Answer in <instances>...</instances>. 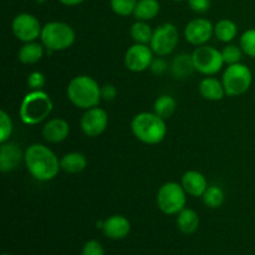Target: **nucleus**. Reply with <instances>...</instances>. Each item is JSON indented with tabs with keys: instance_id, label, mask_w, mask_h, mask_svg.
Returning a JSON list of instances; mask_svg holds the SVG:
<instances>
[{
	"instance_id": "1",
	"label": "nucleus",
	"mask_w": 255,
	"mask_h": 255,
	"mask_svg": "<svg viewBox=\"0 0 255 255\" xmlns=\"http://www.w3.org/2000/svg\"><path fill=\"white\" fill-rule=\"evenodd\" d=\"M24 163L29 173L39 182L52 181L61 169L59 157L41 143L30 144L25 149Z\"/></svg>"
},
{
	"instance_id": "2",
	"label": "nucleus",
	"mask_w": 255,
	"mask_h": 255,
	"mask_svg": "<svg viewBox=\"0 0 255 255\" xmlns=\"http://www.w3.org/2000/svg\"><path fill=\"white\" fill-rule=\"evenodd\" d=\"M66 95L69 101L81 110L99 106L102 100L101 86L94 77L87 75L75 76L67 85Z\"/></svg>"
},
{
	"instance_id": "3",
	"label": "nucleus",
	"mask_w": 255,
	"mask_h": 255,
	"mask_svg": "<svg viewBox=\"0 0 255 255\" xmlns=\"http://www.w3.org/2000/svg\"><path fill=\"white\" fill-rule=\"evenodd\" d=\"M131 131L144 144H158L167 134L166 120L156 112H139L132 119Z\"/></svg>"
},
{
	"instance_id": "4",
	"label": "nucleus",
	"mask_w": 255,
	"mask_h": 255,
	"mask_svg": "<svg viewBox=\"0 0 255 255\" xmlns=\"http://www.w3.org/2000/svg\"><path fill=\"white\" fill-rule=\"evenodd\" d=\"M54 109L52 100L42 90H30L20 104L19 115L21 121L29 126H35L46 120Z\"/></svg>"
},
{
	"instance_id": "5",
	"label": "nucleus",
	"mask_w": 255,
	"mask_h": 255,
	"mask_svg": "<svg viewBox=\"0 0 255 255\" xmlns=\"http://www.w3.org/2000/svg\"><path fill=\"white\" fill-rule=\"evenodd\" d=\"M40 40L50 52L64 51L74 45L76 32L74 27L66 22L50 21L42 26Z\"/></svg>"
},
{
	"instance_id": "6",
	"label": "nucleus",
	"mask_w": 255,
	"mask_h": 255,
	"mask_svg": "<svg viewBox=\"0 0 255 255\" xmlns=\"http://www.w3.org/2000/svg\"><path fill=\"white\" fill-rule=\"evenodd\" d=\"M222 82L226 95L231 97L242 96L251 89L253 84V74L251 69L242 62L228 65L222 75Z\"/></svg>"
},
{
	"instance_id": "7",
	"label": "nucleus",
	"mask_w": 255,
	"mask_h": 255,
	"mask_svg": "<svg viewBox=\"0 0 255 255\" xmlns=\"http://www.w3.org/2000/svg\"><path fill=\"white\" fill-rule=\"evenodd\" d=\"M187 193L182 184L177 182H167L162 184L157 193V207L167 216H177L186 208Z\"/></svg>"
},
{
	"instance_id": "8",
	"label": "nucleus",
	"mask_w": 255,
	"mask_h": 255,
	"mask_svg": "<svg viewBox=\"0 0 255 255\" xmlns=\"http://www.w3.org/2000/svg\"><path fill=\"white\" fill-rule=\"evenodd\" d=\"M192 59H193L196 71L206 76H213L218 74L224 65L222 51L208 45H202L197 47L192 54Z\"/></svg>"
},
{
	"instance_id": "9",
	"label": "nucleus",
	"mask_w": 255,
	"mask_h": 255,
	"mask_svg": "<svg viewBox=\"0 0 255 255\" xmlns=\"http://www.w3.org/2000/svg\"><path fill=\"white\" fill-rule=\"evenodd\" d=\"M178 42L179 32L176 25L172 22H164L153 30L149 46L157 56L163 57L172 54L176 50Z\"/></svg>"
},
{
	"instance_id": "10",
	"label": "nucleus",
	"mask_w": 255,
	"mask_h": 255,
	"mask_svg": "<svg viewBox=\"0 0 255 255\" xmlns=\"http://www.w3.org/2000/svg\"><path fill=\"white\" fill-rule=\"evenodd\" d=\"M11 30L17 40L22 42H31L40 39L42 26L36 16L29 12H21L12 20Z\"/></svg>"
},
{
	"instance_id": "11",
	"label": "nucleus",
	"mask_w": 255,
	"mask_h": 255,
	"mask_svg": "<svg viewBox=\"0 0 255 255\" xmlns=\"http://www.w3.org/2000/svg\"><path fill=\"white\" fill-rule=\"evenodd\" d=\"M151 46L146 44H134L125 54V66L132 72H143L149 69L153 60Z\"/></svg>"
},
{
	"instance_id": "12",
	"label": "nucleus",
	"mask_w": 255,
	"mask_h": 255,
	"mask_svg": "<svg viewBox=\"0 0 255 255\" xmlns=\"http://www.w3.org/2000/svg\"><path fill=\"white\" fill-rule=\"evenodd\" d=\"M107 126H109V114L99 106L86 110L80 121L82 132L89 137L100 136L106 131Z\"/></svg>"
},
{
	"instance_id": "13",
	"label": "nucleus",
	"mask_w": 255,
	"mask_h": 255,
	"mask_svg": "<svg viewBox=\"0 0 255 255\" xmlns=\"http://www.w3.org/2000/svg\"><path fill=\"white\" fill-rule=\"evenodd\" d=\"M214 35V25L204 17L191 20L184 27V37L193 46L206 45Z\"/></svg>"
},
{
	"instance_id": "14",
	"label": "nucleus",
	"mask_w": 255,
	"mask_h": 255,
	"mask_svg": "<svg viewBox=\"0 0 255 255\" xmlns=\"http://www.w3.org/2000/svg\"><path fill=\"white\" fill-rule=\"evenodd\" d=\"M102 232L105 237L112 241H121L125 239L131 232V222L125 216L115 214L109 217L102 223Z\"/></svg>"
},
{
	"instance_id": "15",
	"label": "nucleus",
	"mask_w": 255,
	"mask_h": 255,
	"mask_svg": "<svg viewBox=\"0 0 255 255\" xmlns=\"http://www.w3.org/2000/svg\"><path fill=\"white\" fill-rule=\"evenodd\" d=\"M24 161V153L14 142H5L0 146V171L2 173L11 172Z\"/></svg>"
},
{
	"instance_id": "16",
	"label": "nucleus",
	"mask_w": 255,
	"mask_h": 255,
	"mask_svg": "<svg viewBox=\"0 0 255 255\" xmlns=\"http://www.w3.org/2000/svg\"><path fill=\"white\" fill-rule=\"evenodd\" d=\"M181 184L187 194H189L191 197H196V198L198 197L202 198L206 189L208 188V182H207L204 174L199 171H194V169L187 171L182 176Z\"/></svg>"
},
{
	"instance_id": "17",
	"label": "nucleus",
	"mask_w": 255,
	"mask_h": 255,
	"mask_svg": "<svg viewBox=\"0 0 255 255\" xmlns=\"http://www.w3.org/2000/svg\"><path fill=\"white\" fill-rule=\"evenodd\" d=\"M70 125L64 119H51L42 127V137L50 143H60L69 137Z\"/></svg>"
},
{
	"instance_id": "18",
	"label": "nucleus",
	"mask_w": 255,
	"mask_h": 255,
	"mask_svg": "<svg viewBox=\"0 0 255 255\" xmlns=\"http://www.w3.org/2000/svg\"><path fill=\"white\" fill-rule=\"evenodd\" d=\"M199 95L207 101H221L226 95L223 82L222 80L219 81L218 79L212 76H207L199 82L198 85Z\"/></svg>"
},
{
	"instance_id": "19",
	"label": "nucleus",
	"mask_w": 255,
	"mask_h": 255,
	"mask_svg": "<svg viewBox=\"0 0 255 255\" xmlns=\"http://www.w3.org/2000/svg\"><path fill=\"white\" fill-rule=\"evenodd\" d=\"M199 216L194 209L184 208L177 214V228L187 236L196 233L199 228Z\"/></svg>"
},
{
	"instance_id": "20",
	"label": "nucleus",
	"mask_w": 255,
	"mask_h": 255,
	"mask_svg": "<svg viewBox=\"0 0 255 255\" xmlns=\"http://www.w3.org/2000/svg\"><path fill=\"white\" fill-rule=\"evenodd\" d=\"M45 54V46L42 42H24L17 52V59L25 65H34L42 59Z\"/></svg>"
},
{
	"instance_id": "21",
	"label": "nucleus",
	"mask_w": 255,
	"mask_h": 255,
	"mask_svg": "<svg viewBox=\"0 0 255 255\" xmlns=\"http://www.w3.org/2000/svg\"><path fill=\"white\" fill-rule=\"evenodd\" d=\"M60 166L66 173L77 174L86 169L87 159L81 152H69L60 158Z\"/></svg>"
},
{
	"instance_id": "22",
	"label": "nucleus",
	"mask_w": 255,
	"mask_h": 255,
	"mask_svg": "<svg viewBox=\"0 0 255 255\" xmlns=\"http://www.w3.org/2000/svg\"><path fill=\"white\" fill-rule=\"evenodd\" d=\"M171 71L176 79H187L196 71L192 59V54H179L173 59L171 65Z\"/></svg>"
},
{
	"instance_id": "23",
	"label": "nucleus",
	"mask_w": 255,
	"mask_h": 255,
	"mask_svg": "<svg viewBox=\"0 0 255 255\" xmlns=\"http://www.w3.org/2000/svg\"><path fill=\"white\" fill-rule=\"evenodd\" d=\"M159 9L158 0H138L132 15L139 21H149L158 15Z\"/></svg>"
},
{
	"instance_id": "24",
	"label": "nucleus",
	"mask_w": 255,
	"mask_h": 255,
	"mask_svg": "<svg viewBox=\"0 0 255 255\" xmlns=\"http://www.w3.org/2000/svg\"><path fill=\"white\" fill-rule=\"evenodd\" d=\"M238 35V26L229 19H222L214 25V36L224 44L233 41Z\"/></svg>"
},
{
	"instance_id": "25",
	"label": "nucleus",
	"mask_w": 255,
	"mask_h": 255,
	"mask_svg": "<svg viewBox=\"0 0 255 255\" xmlns=\"http://www.w3.org/2000/svg\"><path fill=\"white\" fill-rule=\"evenodd\" d=\"M177 109V101L169 95H161L154 101L153 110L159 117L167 120L173 116Z\"/></svg>"
},
{
	"instance_id": "26",
	"label": "nucleus",
	"mask_w": 255,
	"mask_h": 255,
	"mask_svg": "<svg viewBox=\"0 0 255 255\" xmlns=\"http://www.w3.org/2000/svg\"><path fill=\"white\" fill-rule=\"evenodd\" d=\"M129 35H131L134 44L148 45L151 42L153 30L147 24V21H139V20H137L134 24H132L131 29H129Z\"/></svg>"
},
{
	"instance_id": "27",
	"label": "nucleus",
	"mask_w": 255,
	"mask_h": 255,
	"mask_svg": "<svg viewBox=\"0 0 255 255\" xmlns=\"http://www.w3.org/2000/svg\"><path fill=\"white\" fill-rule=\"evenodd\" d=\"M224 197L226 196H224L223 189L219 186L213 184V186H208V188L202 196V199H203L204 206L211 209H216L224 203Z\"/></svg>"
},
{
	"instance_id": "28",
	"label": "nucleus",
	"mask_w": 255,
	"mask_h": 255,
	"mask_svg": "<svg viewBox=\"0 0 255 255\" xmlns=\"http://www.w3.org/2000/svg\"><path fill=\"white\" fill-rule=\"evenodd\" d=\"M138 0H110V6L115 14L120 16H129L133 14V10Z\"/></svg>"
},
{
	"instance_id": "29",
	"label": "nucleus",
	"mask_w": 255,
	"mask_h": 255,
	"mask_svg": "<svg viewBox=\"0 0 255 255\" xmlns=\"http://www.w3.org/2000/svg\"><path fill=\"white\" fill-rule=\"evenodd\" d=\"M239 46L243 52L252 59H255V29H248L241 35Z\"/></svg>"
},
{
	"instance_id": "30",
	"label": "nucleus",
	"mask_w": 255,
	"mask_h": 255,
	"mask_svg": "<svg viewBox=\"0 0 255 255\" xmlns=\"http://www.w3.org/2000/svg\"><path fill=\"white\" fill-rule=\"evenodd\" d=\"M243 50L241 46H237L234 44H228L223 47L222 50V55H223L224 64L227 65H234L239 64L243 59Z\"/></svg>"
},
{
	"instance_id": "31",
	"label": "nucleus",
	"mask_w": 255,
	"mask_h": 255,
	"mask_svg": "<svg viewBox=\"0 0 255 255\" xmlns=\"http://www.w3.org/2000/svg\"><path fill=\"white\" fill-rule=\"evenodd\" d=\"M12 121L9 115L1 110L0 111V143H5L10 139V136L12 134Z\"/></svg>"
},
{
	"instance_id": "32",
	"label": "nucleus",
	"mask_w": 255,
	"mask_h": 255,
	"mask_svg": "<svg viewBox=\"0 0 255 255\" xmlns=\"http://www.w3.org/2000/svg\"><path fill=\"white\" fill-rule=\"evenodd\" d=\"M81 255H106L105 248L96 239H90L84 244L81 251Z\"/></svg>"
},
{
	"instance_id": "33",
	"label": "nucleus",
	"mask_w": 255,
	"mask_h": 255,
	"mask_svg": "<svg viewBox=\"0 0 255 255\" xmlns=\"http://www.w3.org/2000/svg\"><path fill=\"white\" fill-rule=\"evenodd\" d=\"M26 82L30 90H42L46 84V79L41 71H32L27 76Z\"/></svg>"
},
{
	"instance_id": "34",
	"label": "nucleus",
	"mask_w": 255,
	"mask_h": 255,
	"mask_svg": "<svg viewBox=\"0 0 255 255\" xmlns=\"http://www.w3.org/2000/svg\"><path fill=\"white\" fill-rule=\"evenodd\" d=\"M188 1V6L191 10L198 14H203L211 9V0H187Z\"/></svg>"
},
{
	"instance_id": "35",
	"label": "nucleus",
	"mask_w": 255,
	"mask_h": 255,
	"mask_svg": "<svg viewBox=\"0 0 255 255\" xmlns=\"http://www.w3.org/2000/svg\"><path fill=\"white\" fill-rule=\"evenodd\" d=\"M149 70L154 75H163L168 70V64L166 62V60L162 59V56L153 57V60L151 62V66H149Z\"/></svg>"
},
{
	"instance_id": "36",
	"label": "nucleus",
	"mask_w": 255,
	"mask_h": 255,
	"mask_svg": "<svg viewBox=\"0 0 255 255\" xmlns=\"http://www.w3.org/2000/svg\"><path fill=\"white\" fill-rule=\"evenodd\" d=\"M117 89L111 84H106L101 86V97L105 101H112L116 99Z\"/></svg>"
},
{
	"instance_id": "37",
	"label": "nucleus",
	"mask_w": 255,
	"mask_h": 255,
	"mask_svg": "<svg viewBox=\"0 0 255 255\" xmlns=\"http://www.w3.org/2000/svg\"><path fill=\"white\" fill-rule=\"evenodd\" d=\"M62 5L65 6H76V5H80L81 2H84L85 0H59Z\"/></svg>"
},
{
	"instance_id": "38",
	"label": "nucleus",
	"mask_w": 255,
	"mask_h": 255,
	"mask_svg": "<svg viewBox=\"0 0 255 255\" xmlns=\"http://www.w3.org/2000/svg\"><path fill=\"white\" fill-rule=\"evenodd\" d=\"M35 1H36L37 4H44V2L46 1V0H35Z\"/></svg>"
},
{
	"instance_id": "39",
	"label": "nucleus",
	"mask_w": 255,
	"mask_h": 255,
	"mask_svg": "<svg viewBox=\"0 0 255 255\" xmlns=\"http://www.w3.org/2000/svg\"><path fill=\"white\" fill-rule=\"evenodd\" d=\"M172 1H184V0H172Z\"/></svg>"
},
{
	"instance_id": "40",
	"label": "nucleus",
	"mask_w": 255,
	"mask_h": 255,
	"mask_svg": "<svg viewBox=\"0 0 255 255\" xmlns=\"http://www.w3.org/2000/svg\"><path fill=\"white\" fill-rule=\"evenodd\" d=\"M1 255H11V254H9V253H2Z\"/></svg>"
}]
</instances>
